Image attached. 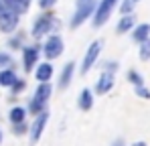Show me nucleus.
Masks as SVG:
<instances>
[{
	"label": "nucleus",
	"mask_w": 150,
	"mask_h": 146,
	"mask_svg": "<svg viewBox=\"0 0 150 146\" xmlns=\"http://www.w3.org/2000/svg\"><path fill=\"white\" fill-rule=\"evenodd\" d=\"M51 94H53V85H51L49 81H41V85L37 87L35 97L30 99V106H28V110H30V114H33V116H37L39 112H43V110H45V103L49 101Z\"/></svg>",
	"instance_id": "f257e3e1"
},
{
	"label": "nucleus",
	"mask_w": 150,
	"mask_h": 146,
	"mask_svg": "<svg viewBox=\"0 0 150 146\" xmlns=\"http://www.w3.org/2000/svg\"><path fill=\"white\" fill-rule=\"evenodd\" d=\"M116 4H118V0H100V4L96 8V16H93V26H101V24L108 23Z\"/></svg>",
	"instance_id": "f03ea898"
},
{
	"label": "nucleus",
	"mask_w": 150,
	"mask_h": 146,
	"mask_svg": "<svg viewBox=\"0 0 150 146\" xmlns=\"http://www.w3.org/2000/svg\"><path fill=\"white\" fill-rule=\"evenodd\" d=\"M63 39L61 37H57V35H51L49 39H47V43H45V49H43V53H45V57L53 61V59H57V57H61L63 55Z\"/></svg>",
	"instance_id": "7ed1b4c3"
},
{
	"label": "nucleus",
	"mask_w": 150,
	"mask_h": 146,
	"mask_svg": "<svg viewBox=\"0 0 150 146\" xmlns=\"http://www.w3.org/2000/svg\"><path fill=\"white\" fill-rule=\"evenodd\" d=\"M59 26V23L51 16V14H43L37 23L33 24V37H43V35H47V33H51L53 28H57Z\"/></svg>",
	"instance_id": "20e7f679"
},
{
	"label": "nucleus",
	"mask_w": 150,
	"mask_h": 146,
	"mask_svg": "<svg viewBox=\"0 0 150 146\" xmlns=\"http://www.w3.org/2000/svg\"><path fill=\"white\" fill-rule=\"evenodd\" d=\"M101 41H93L89 49L85 51V57H83V63H81V73H87L91 67H93V63L98 61V57H100V51H101Z\"/></svg>",
	"instance_id": "39448f33"
},
{
	"label": "nucleus",
	"mask_w": 150,
	"mask_h": 146,
	"mask_svg": "<svg viewBox=\"0 0 150 146\" xmlns=\"http://www.w3.org/2000/svg\"><path fill=\"white\" fill-rule=\"evenodd\" d=\"M93 10H96V2H81V4H77V12H75L73 18H71V26L77 28L79 24H83L89 18V14Z\"/></svg>",
	"instance_id": "423d86ee"
},
{
	"label": "nucleus",
	"mask_w": 150,
	"mask_h": 146,
	"mask_svg": "<svg viewBox=\"0 0 150 146\" xmlns=\"http://www.w3.org/2000/svg\"><path fill=\"white\" fill-rule=\"evenodd\" d=\"M16 26H18V14L4 6V8L0 10V30H4V33H12Z\"/></svg>",
	"instance_id": "0eeeda50"
},
{
	"label": "nucleus",
	"mask_w": 150,
	"mask_h": 146,
	"mask_svg": "<svg viewBox=\"0 0 150 146\" xmlns=\"http://www.w3.org/2000/svg\"><path fill=\"white\" fill-rule=\"evenodd\" d=\"M47 120H49V114H47L45 110L35 116V122H33V126H30V142H33V144L39 142V138H41V134H43V130H45V126H47Z\"/></svg>",
	"instance_id": "6e6552de"
},
{
	"label": "nucleus",
	"mask_w": 150,
	"mask_h": 146,
	"mask_svg": "<svg viewBox=\"0 0 150 146\" xmlns=\"http://www.w3.org/2000/svg\"><path fill=\"white\" fill-rule=\"evenodd\" d=\"M112 87H114V73L103 71L101 77L98 79V83H96V91H98V94H108Z\"/></svg>",
	"instance_id": "1a4fd4ad"
},
{
	"label": "nucleus",
	"mask_w": 150,
	"mask_h": 146,
	"mask_svg": "<svg viewBox=\"0 0 150 146\" xmlns=\"http://www.w3.org/2000/svg\"><path fill=\"white\" fill-rule=\"evenodd\" d=\"M6 8H10L16 14H25L26 10L30 8V0H2Z\"/></svg>",
	"instance_id": "9d476101"
},
{
	"label": "nucleus",
	"mask_w": 150,
	"mask_h": 146,
	"mask_svg": "<svg viewBox=\"0 0 150 146\" xmlns=\"http://www.w3.org/2000/svg\"><path fill=\"white\" fill-rule=\"evenodd\" d=\"M37 61H39V47H26L25 49V69L33 71Z\"/></svg>",
	"instance_id": "9b49d317"
},
{
	"label": "nucleus",
	"mask_w": 150,
	"mask_h": 146,
	"mask_svg": "<svg viewBox=\"0 0 150 146\" xmlns=\"http://www.w3.org/2000/svg\"><path fill=\"white\" fill-rule=\"evenodd\" d=\"M73 71H75V63L69 61L65 67H63V73H61V79H59V87L65 89L69 83H71V77H73Z\"/></svg>",
	"instance_id": "f8f14e48"
},
{
	"label": "nucleus",
	"mask_w": 150,
	"mask_h": 146,
	"mask_svg": "<svg viewBox=\"0 0 150 146\" xmlns=\"http://www.w3.org/2000/svg\"><path fill=\"white\" fill-rule=\"evenodd\" d=\"M51 75H53V65H51V63H41V65H37L35 77H37L39 81H49Z\"/></svg>",
	"instance_id": "ddd939ff"
},
{
	"label": "nucleus",
	"mask_w": 150,
	"mask_h": 146,
	"mask_svg": "<svg viewBox=\"0 0 150 146\" xmlns=\"http://www.w3.org/2000/svg\"><path fill=\"white\" fill-rule=\"evenodd\" d=\"M136 24V16L134 14H124L122 18H120V23H118V33L120 35H124V33H128V30H132V26Z\"/></svg>",
	"instance_id": "4468645a"
},
{
	"label": "nucleus",
	"mask_w": 150,
	"mask_h": 146,
	"mask_svg": "<svg viewBox=\"0 0 150 146\" xmlns=\"http://www.w3.org/2000/svg\"><path fill=\"white\" fill-rule=\"evenodd\" d=\"M77 106L81 108V110H91V106H93V96H91V91L89 89H83L81 94H79V99H77Z\"/></svg>",
	"instance_id": "2eb2a0df"
},
{
	"label": "nucleus",
	"mask_w": 150,
	"mask_h": 146,
	"mask_svg": "<svg viewBox=\"0 0 150 146\" xmlns=\"http://www.w3.org/2000/svg\"><path fill=\"white\" fill-rule=\"evenodd\" d=\"M148 35H150V24L148 23H142V24H138V26L134 28L132 39H134V41H138V43H142L144 39H148Z\"/></svg>",
	"instance_id": "dca6fc26"
},
{
	"label": "nucleus",
	"mask_w": 150,
	"mask_h": 146,
	"mask_svg": "<svg viewBox=\"0 0 150 146\" xmlns=\"http://www.w3.org/2000/svg\"><path fill=\"white\" fill-rule=\"evenodd\" d=\"M14 81H16L14 71H10V69L0 71V85H4V87H12V83H14Z\"/></svg>",
	"instance_id": "f3484780"
},
{
	"label": "nucleus",
	"mask_w": 150,
	"mask_h": 146,
	"mask_svg": "<svg viewBox=\"0 0 150 146\" xmlns=\"http://www.w3.org/2000/svg\"><path fill=\"white\" fill-rule=\"evenodd\" d=\"M140 59L142 61H148L150 59V39H144L140 43Z\"/></svg>",
	"instance_id": "a211bd4d"
},
{
	"label": "nucleus",
	"mask_w": 150,
	"mask_h": 146,
	"mask_svg": "<svg viewBox=\"0 0 150 146\" xmlns=\"http://www.w3.org/2000/svg\"><path fill=\"white\" fill-rule=\"evenodd\" d=\"M10 120L14 122V124L25 122V110H23V108H12V110H10Z\"/></svg>",
	"instance_id": "6ab92c4d"
},
{
	"label": "nucleus",
	"mask_w": 150,
	"mask_h": 146,
	"mask_svg": "<svg viewBox=\"0 0 150 146\" xmlns=\"http://www.w3.org/2000/svg\"><path fill=\"white\" fill-rule=\"evenodd\" d=\"M136 4H138V0H124L122 6H120V12H122V14H130Z\"/></svg>",
	"instance_id": "aec40b11"
},
{
	"label": "nucleus",
	"mask_w": 150,
	"mask_h": 146,
	"mask_svg": "<svg viewBox=\"0 0 150 146\" xmlns=\"http://www.w3.org/2000/svg\"><path fill=\"white\" fill-rule=\"evenodd\" d=\"M128 79H130V81H132V83H134L136 87L144 83V79H142V75H140V73H136V71H128Z\"/></svg>",
	"instance_id": "412c9836"
},
{
	"label": "nucleus",
	"mask_w": 150,
	"mask_h": 146,
	"mask_svg": "<svg viewBox=\"0 0 150 146\" xmlns=\"http://www.w3.org/2000/svg\"><path fill=\"white\" fill-rule=\"evenodd\" d=\"M136 96L144 97V99H150V91L144 87V85H138V87H136Z\"/></svg>",
	"instance_id": "4be33fe9"
},
{
	"label": "nucleus",
	"mask_w": 150,
	"mask_h": 146,
	"mask_svg": "<svg viewBox=\"0 0 150 146\" xmlns=\"http://www.w3.org/2000/svg\"><path fill=\"white\" fill-rule=\"evenodd\" d=\"M10 63H12L10 55H6V53H0V67H6V65H10Z\"/></svg>",
	"instance_id": "5701e85b"
},
{
	"label": "nucleus",
	"mask_w": 150,
	"mask_h": 146,
	"mask_svg": "<svg viewBox=\"0 0 150 146\" xmlns=\"http://www.w3.org/2000/svg\"><path fill=\"white\" fill-rule=\"evenodd\" d=\"M26 132V126L23 122H18V124H14V134H25Z\"/></svg>",
	"instance_id": "b1692460"
},
{
	"label": "nucleus",
	"mask_w": 150,
	"mask_h": 146,
	"mask_svg": "<svg viewBox=\"0 0 150 146\" xmlns=\"http://www.w3.org/2000/svg\"><path fill=\"white\" fill-rule=\"evenodd\" d=\"M55 2H57V0H39V6H41V8H51Z\"/></svg>",
	"instance_id": "393cba45"
},
{
	"label": "nucleus",
	"mask_w": 150,
	"mask_h": 146,
	"mask_svg": "<svg viewBox=\"0 0 150 146\" xmlns=\"http://www.w3.org/2000/svg\"><path fill=\"white\" fill-rule=\"evenodd\" d=\"M112 146H124V140H122V138H118V140H116Z\"/></svg>",
	"instance_id": "a878e982"
},
{
	"label": "nucleus",
	"mask_w": 150,
	"mask_h": 146,
	"mask_svg": "<svg viewBox=\"0 0 150 146\" xmlns=\"http://www.w3.org/2000/svg\"><path fill=\"white\" fill-rule=\"evenodd\" d=\"M132 146H146V142H136V144H132Z\"/></svg>",
	"instance_id": "bb28decb"
},
{
	"label": "nucleus",
	"mask_w": 150,
	"mask_h": 146,
	"mask_svg": "<svg viewBox=\"0 0 150 146\" xmlns=\"http://www.w3.org/2000/svg\"><path fill=\"white\" fill-rule=\"evenodd\" d=\"M81 2H96V0H77V4H81Z\"/></svg>",
	"instance_id": "cd10ccee"
},
{
	"label": "nucleus",
	"mask_w": 150,
	"mask_h": 146,
	"mask_svg": "<svg viewBox=\"0 0 150 146\" xmlns=\"http://www.w3.org/2000/svg\"><path fill=\"white\" fill-rule=\"evenodd\" d=\"M2 8H4V2H2V0H0V10H2Z\"/></svg>",
	"instance_id": "c85d7f7f"
},
{
	"label": "nucleus",
	"mask_w": 150,
	"mask_h": 146,
	"mask_svg": "<svg viewBox=\"0 0 150 146\" xmlns=\"http://www.w3.org/2000/svg\"><path fill=\"white\" fill-rule=\"evenodd\" d=\"M0 140H2V134H0Z\"/></svg>",
	"instance_id": "c756f323"
}]
</instances>
